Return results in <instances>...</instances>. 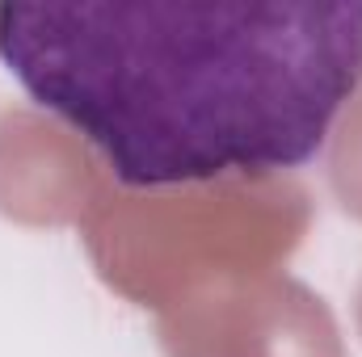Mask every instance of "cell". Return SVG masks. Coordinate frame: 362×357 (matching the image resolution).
Returning a JSON list of instances; mask_svg holds the SVG:
<instances>
[{"label": "cell", "mask_w": 362, "mask_h": 357, "mask_svg": "<svg viewBox=\"0 0 362 357\" xmlns=\"http://www.w3.org/2000/svg\"><path fill=\"white\" fill-rule=\"evenodd\" d=\"M0 63L118 185L312 164L362 89V4H0Z\"/></svg>", "instance_id": "obj_1"}]
</instances>
